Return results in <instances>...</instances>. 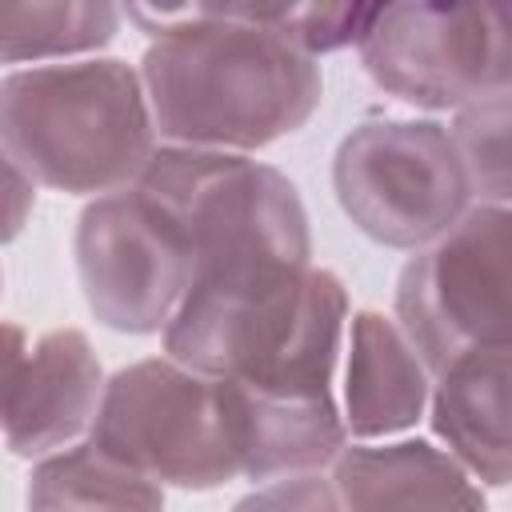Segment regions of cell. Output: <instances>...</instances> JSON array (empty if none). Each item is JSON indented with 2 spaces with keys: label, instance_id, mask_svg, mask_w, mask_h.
<instances>
[{
  "label": "cell",
  "instance_id": "6da1fadb",
  "mask_svg": "<svg viewBox=\"0 0 512 512\" xmlns=\"http://www.w3.org/2000/svg\"><path fill=\"white\" fill-rule=\"evenodd\" d=\"M348 324L336 272L312 264H256L204 276L188 288L164 352L252 392H332Z\"/></svg>",
  "mask_w": 512,
  "mask_h": 512
},
{
  "label": "cell",
  "instance_id": "7a4b0ae2",
  "mask_svg": "<svg viewBox=\"0 0 512 512\" xmlns=\"http://www.w3.org/2000/svg\"><path fill=\"white\" fill-rule=\"evenodd\" d=\"M160 140L256 152L300 132L324 100L312 52L244 24H192L156 36L140 60Z\"/></svg>",
  "mask_w": 512,
  "mask_h": 512
},
{
  "label": "cell",
  "instance_id": "3957f363",
  "mask_svg": "<svg viewBox=\"0 0 512 512\" xmlns=\"http://www.w3.org/2000/svg\"><path fill=\"white\" fill-rule=\"evenodd\" d=\"M144 76L112 56L12 68L0 84L4 160L68 196H104L140 180L156 156Z\"/></svg>",
  "mask_w": 512,
  "mask_h": 512
},
{
  "label": "cell",
  "instance_id": "277c9868",
  "mask_svg": "<svg viewBox=\"0 0 512 512\" xmlns=\"http://www.w3.org/2000/svg\"><path fill=\"white\" fill-rule=\"evenodd\" d=\"M136 184L180 220L196 280L256 264H312L308 212L296 184L248 152L164 144Z\"/></svg>",
  "mask_w": 512,
  "mask_h": 512
},
{
  "label": "cell",
  "instance_id": "5b68a950",
  "mask_svg": "<svg viewBox=\"0 0 512 512\" xmlns=\"http://www.w3.org/2000/svg\"><path fill=\"white\" fill-rule=\"evenodd\" d=\"M88 440L140 476L188 492L244 476L224 380L176 356L136 360L108 376Z\"/></svg>",
  "mask_w": 512,
  "mask_h": 512
},
{
  "label": "cell",
  "instance_id": "8992f818",
  "mask_svg": "<svg viewBox=\"0 0 512 512\" xmlns=\"http://www.w3.org/2000/svg\"><path fill=\"white\" fill-rule=\"evenodd\" d=\"M356 52L388 96L456 112L512 84V0H372Z\"/></svg>",
  "mask_w": 512,
  "mask_h": 512
},
{
  "label": "cell",
  "instance_id": "52a82bcc",
  "mask_svg": "<svg viewBox=\"0 0 512 512\" xmlns=\"http://www.w3.org/2000/svg\"><path fill=\"white\" fill-rule=\"evenodd\" d=\"M344 216L384 248H424L468 208L472 188L456 140L436 120H368L332 156Z\"/></svg>",
  "mask_w": 512,
  "mask_h": 512
},
{
  "label": "cell",
  "instance_id": "ba28073f",
  "mask_svg": "<svg viewBox=\"0 0 512 512\" xmlns=\"http://www.w3.org/2000/svg\"><path fill=\"white\" fill-rule=\"evenodd\" d=\"M396 320L432 372L468 348L512 340V204H472L416 248L396 280Z\"/></svg>",
  "mask_w": 512,
  "mask_h": 512
},
{
  "label": "cell",
  "instance_id": "9c48e42d",
  "mask_svg": "<svg viewBox=\"0 0 512 512\" xmlns=\"http://www.w3.org/2000/svg\"><path fill=\"white\" fill-rule=\"evenodd\" d=\"M76 272L104 328L148 336L172 324L196 280V260L180 220L144 184H128L92 196L80 212Z\"/></svg>",
  "mask_w": 512,
  "mask_h": 512
},
{
  "label": "cell",
  "instance_id": "30bf717a",
  "mask_svg": "<svg viewBox=\"0 0 512 512\" xmlns=\"http://www.w3.org/2000/svg\"><path fill=\"white\" fill-rule=\"evenodd\" d=\"M104 368L80 328H52L24 340L20 324H8L4 352V444L12 456L40 460L84 432H92Z\"/></svg>",
  "mask_w": 512,
  "mask_h": 512
},
{
  "label": "cell",
  "instance_id": "8fae6325",
  "mask_svg": "<svg viewBox=\"0 0 512 512\" xmlns=\"http://www.w3.org/2000/svg\"><path fill=\"white\" fill-rule=\"evenodd\" d=\"M432 432L492 488L512 484V340L480 344L432 372Z\"/></svg>",
  "mask_w": 512,
  "mask_h": 512
},
{
  "label": "cell",
  "instance_id": "7c38bea8",
  "mask_svg": "<svg viewBox=\"0 0 512 512\" xmlns=\"http://www.w3.org/2000/svg\"><path fill=\"white\" fill-rule=\"evenodd\" d=\"M432 400V368L396 316L356 312L344 364V420L360 440L412 428Z\"/></svg>",
  "mask_w": 512,
  "mask_h": 512
},
{
  "label": "cell",
  "instance_id": "4fadbf2b",
  "mask_svg": "<svg viewBox=\"0 0 512 512\" xmlns=\"http://www.w3.org/2000/svg\"><path fill=\"white\" fill-rule=\"evenodd\" d=\"M340 508H476L484 492L472 472L428 440L344 444L332 460Z\"/></svg>",
  "mask_w": 512,
  "mask_h": 512
},
{
  "label": "cell",
  "instance_id": "5bb4252c",
  "mask_svg": "<svg viewBox=\"0 0 512 512\" xmlns=\"http://www.w3.org/2000/svg\"><path fill=\"white\" fill-rule=\"evenodd\" d=\"M368 4L372 0H124L128 20L152 40L192 24H244L312 56L352 44Z\"/></svg>",
  "mask_w": 512,
  "mask_h": 512
},
{
  "label": "cell",
  "instance_id": "9a60e30c",
  "mask_svg": "<svg viewBox=\"0 0 512 512\" xmlns=\"http://www.w3.org/2000/svg\"><path fill=\"white\" fill-rule=\"evenodd\" d=\"M124 0H0L4 64H44L104 48Z\"/></svg>",
  "mask_w": 512,
  "mask_h": 512
},
{
  "label": "cell",
  "instance_id": "2e32d148",
  "mask_svg": "<svg viewBox=\"0 0 512 512\" xmlns=\"http://www.w3.org/2000/svg\"><path fill=\"white\" fill-rule=\"evenodd\" d=\"M32 508H160L164 484L140 476L100 444H68L40 456L28 484Z\"/></svg>",
  "mask_w": 512,
  "mask_h": 512
},
{
  "label": "cell",
  "instance_id": "e0dca14e",
  "mask_svg": "<svg viewBox=\"0 0 512 512\" xmlns=\"http://www.w3.org/2000/svg\"><path fill=\"white\" fill-rule=\"evenodd\" d=\"M452 140L476 204H512V84L452 112Z\"/></svg>",
  "mask_w": 512,
  "mask_h": 512
},
{
  "label": "cell",
  "instance_id": "ac0fdd59",
  "mask_svg": "<svg viewBox=\"0 0 512 512\" xmlns=\"http://www.w3.org/2000/svg\"><path fill=\"white\" fill-rule=\"evenodd\" d=\"M244 504H280V508H340L332 476L320 472H300V476H280L268 480V488L252 492Z\"/></svg>",
  "mask_w": 512,
  "mask_h": 512
},
{
  "label": "cell",
  "instance_id": "d6986e66",
  "mask_svg": "<svg viewBox=\"0 0 512 512\" xmlns=\"http://www.w3.org/2000/svg\"><path fill=\"white\" fill-rule=\"evenodd\" d=\"M4 172H8V240L24 228V216H28V204H32V188H36V180L20 168V164H12V160H4Z\"/></svg>",
  "mask_w": 512,
  "mask_h": 512
}]
</instances>
